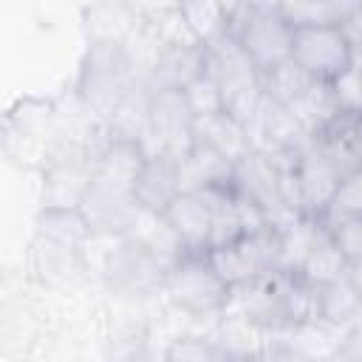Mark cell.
Segmentation results:
<instances>
[{
	"label": "cell",
	"mask_w": 362,
	"mask_h": 362,
	"mask_svg": "<svg viewBox=\"0 0 362 362\" xmlns=\"http://www.w3.org/2000/svg\"><path fill=\"white\" fill-rule=\"evenodd\" d=\"M195 139H204L206 144H212L232 164L240 161L249 150H255L252 130L223 107L204 113V116H195Z\"/></svg>",
	"instance_id": "cell-13"
},
{
	"label": "cell",
	"mask_w": 362,
	"mask_h": 362,
	"mask_svg": "<svg viewBox=\"0 0 362 362\" xmlns=\"http://www.w3.org/2000/svg\"><path fill=\"white\" fill-rule=\"evenodd\" d=\"M209 257L215 269L235 288H240L280 269V229L272 223H263L257 229L238 235L223 246L209 249Z\"/></svg>",
	"instance_id": "cell-5"
},
{
	"label": "cell",
	"mask_w": 362,
	"mask_h": 362,
	"mask_svg": "<svg viewBox=\"0 0 362 362\" xmlns=\"http://www.w3.org/2000/svg\"><path fill=\"white\" fill-rule=\"evenodd\" d=\"M260 79H263V93H266L272 102L286 105V107L297 105V102L311 90V85L317 82V79H311L291 57L283 59V62H277L274 68L263 71Z\"/></svg>",
	"instance_id": "cell-18"
},
{
	"label": "cell",
	"mask_w": 362,
	"mask_h": 362,
	"mask_svg": "<svg viewBox=\"0 0 362 362\" xmlns=\"http://www.w3.org/2000/svg\"><path fill=\"white\" fill-rule=\"evenodd\" d=\"M342 175L334 170L328 158H322L314 144L300 153L297 158V198H300V215L322 221Z\"/></svg>",
	"instance_id": "cell-12"
},
{
	"label": "cell",
	"mask_w": 362,
	"mask_h": 362,
	"mask_svg": "<svg viewBox=\"0 0 362 362\" xmlns=\"http://www.w3.org/2000/svg\"><path fill=\"white\" fill-rule=\"evenodd\" d=\"M348 215H362V170L354 175H345L322 215L320 223L334 221V218H348Z\"/></svg>",
	"instance_id": "cell-21"
},
{
	"label": "cell",
	"mask_w": 362,
	"mask_h": 362,
	"mask_svg": "<svg viewBox=\"0 0 362 362\" xmlns=\"http://www.w3.org/2000/svg\"><path fill=\"white\" fill-rule=\"evenodd\" d=\"M181 17L189 34L201 42L209 45L229 34V17L221 6V0H184L181 3Z\"/></svg>",
	"instance_id": "cell-19"
},
{
	"label": "cell",
	"mask_w": 362,
	"mask_h": 362,
	"mask_svg": "<svg viewBox=\"0 0 362 362\" xmlns=\"http://www.w3.org/2000/svg\"><path fill=\"white\" fill-rule=\"evenodd\" d=\"M167 359H181V362H187V359H192V362H209V359H226L229 356V351L223 348V345H218V342H212V339H201V337H178V339H173V345L167 348V354H164Z\"/></svg>",
	"instance_id": "cell-22"
},
{
	"label": "cell",
	"mask_w": 362,
	"mask_h": 362,
	"mask_svg": "<svg viewBox=\"0 0 362 362\" xmlns=\"http://www.w3.org/2000/svg\"><path fill=\"white\" fill-rule=\"evenodd\" d=\"M291 59L317 82H337L351 71L356 59V48L342 28V23H311L294 25L291 37Z\"/></svg>",
	"instance_id": "cell-4"
},
{
	"label": "cell",
	"mask_w": 362,
	"mask_h": 362,
	"mask_svg": "<svg viewBox=\"0 0 362 362\" xmlns=\"http://www.w3.org/2000/svg\"><path fill=\"white\" fill-rule=\"evenodd\" d=\"M147 136L156 139V150L184 156L195 139V110L184 88L147 93Z\"/></svg>",
	"instance_id": "cell-8"
},
{
	"label": "cell",
	"mask_w": 362,
	"mask_h": 362,
	"mask_svg": "<svg viewBox=\"0 0 362 362\" xmlns=\"http://www.w3.org/2000/svg\"><path fill=\"white\" fill-rule=\"evenodd\" d=\"M348 280L354 283V288H356L359 297H362V257L351 260V266H348Z\"/></svg>",
	"instance_id": "cell-25"
},
{
	"label": "cell",
	"mask_w": 362,
	"mask_h": 362,
	"mask_svg": "<svg viewBox=\"0 0 362 362\" xmlns=\"http://www.w3.org/2000/svg\"><path fill=\"white\" fill-rule=\"evenodd\" d=\"M139 88L141 79L136 76V59L127 42L90 40L76 82V96L82 105L107 124Z\"/></svg>",
	"instance_id": "cell-1"
},
{
	"label": "cell",
	"mask_w": 362,
	"mask_h": 362,
	"mask_svg": "<svg viewBox=\"0 0 362 362\" xmlns=\"http://www.w3.org/2000/svg\"><path fill=\"white\" fill-rule=\"evenodd\" d=\"M184 189L181 181V156L167 153V150H153L147 153L139 178L133 184L136 201L144 212L150 215H161L164 206Z\"/></svg>",
	"instance_id": "cell-11"
},
{
	"label": "cell",
	"mask_w": 362,
	"mask_h": 362,
	"mask_svg": "<svg viewBox=\"0 0 362 362\" xmlns=\"http://www.w3.org/2000/svg\"><path fill=\"white\" fill-rule=\"evenodd\" d=\"M204 74H206V45H201L195 37H181L161 42L156 59L141 76V85L147 93L175 90L192 85Z\"/></svg>",
	"instance_id": "cell-9"
},
{
	"label": "cell",
	"mask_w": 362,
	"mask_h": 362,
	"mask_svg": "<svg viewBox=\"0 0 362 362\" xmlns=\"http://www.w3.org/2000/svg\"><path fill=\"white\" fill-rule=\"evenodd\" d=\"M79 209L85 212L93 235H107V238H127L136 232L144 209L136 201L133 187L102 178V175H90L82 198H79Z\"/></svg>",
	"instance_id": "cell-6"
},
{
	"label": "cell",
	"mask_w": 362,
	"mask_h": 362,
	"mask_svg": "<svg viewBox=\"0 0 362 362\" xmlns=\"http://www.w3.org/2000/svg\"><path fill=\"white\" fill-rule=\"evenodd\" d=\"M331 235V240L342 249L348 260L362 257V215H348V218H334L322 223Z\"/></svg>",
	"instance_id": "cell-23"
},
{
	"label": "cell",
	"mask_w": 362,
	"mask_h": 362,
	"mask_svg": "<svg viewBox=\"0 0 362 362\" xmlns=\"http://www.w3.org/2000/svg\"><path fill=\"white\" fill-rule=\"evenodd\" d=\"M34 232L42 240L62 243L79 249L85 240L93 238V229L79 209V204H42V209L34 218Z\"/></svg>",
	"instance_id": "cell-14"
},
{
	"label": "cell",
	"mask_w": 362,
	"mask_h": 362,
	"mask_svg": "<svg viewBox=\"0 0 362 362\" xmlns=\"http://www.w3.org/2000/svg\"><path fill=\"white\" fill-rule=\"evenodd\" d=\"M173 238L178 240L181 252H209L215 235V212L212 204L198 189H181L158 215Z\"/></svg>",
	"instance_id": "cell-10"
},
{
	"label": "cell",
	"mask_w": 362,
	"mask_h": 362,
	"mask_svg": "<svg viewBox=\"0 0 362 362\" xmlns=\"http://www.w3.org/2000/svg\"><path fill=\"white\" fill-rule=\"evenodd\" d=\"M167 260L139 235L119 238L105 263V283L122 300H147L164 291Z\"/></svg>",
	"instance_id": "cell-3"
},
{
	"label": "cell",
	"mask_w": 362,
	"mask_h": 362,
	"mask_svg": "<svg viewBox=\"0 0 362 362\" xmlns=\"http://www.w3.org/2000/svg\"><path fill=\"white\" fill-rule=\"evenodd\" d=\"M184 90H187V99H189L195 116H204V113H212V110H221V107H223L221 88H218V82H215L209 74L198 76V79H195L192 85H187Z\"/></svg>",
	"instance_id": "cell-24"
},
{
	"label": "cell",
	"mask_w": 362,
	"mask_h": 362,
	"mask_svg": "<svg viewBox=\"0 0 362 362\" xmlns=\"http://www.w3.org/2000/svg\"><path fill=\"white\" fill-rule=\"evenodd\" d=\"M167 300L192 317L226 311L235 297V286L215 269L209 252H181L164 277Z\"/></svg>",
	"instance_id": "cell-2"
},
{
	"label": "cell",
	"mask_w": 362,
	"mask_h": 362,
	"mask_svg": "<svg viewBox=\"0 0 362 362\" xmlns=\"http://www.w3.org/2000/svg\"><path fill=\"white\" fill-rule=\"evenodd\" d=\"M85 28L90 40H116L127 42L139 31V20L130 11L124 0H102L88 8L85 14Z\"/></svg>",
	"instance_id": "cell-16"
},
{
	"label": "cell",
	"mask_w": 362,
	"mask_h": 362,
	"mask_svg": "<svg viewBox=\"0 0 362 362\" xmlns=\"http://www.w3.org/2000/svg\"><path fill=\"white\" fill-rule=\"evenodd\" d=\"M229 34L260 74L291 57L294 25L283 17V11H238Z\"/></svg>",
	"instance_id": "cell-7"
},
{
	"label": "cell",
	"mask_w": 362,
	"mask_h": 362,
	"mask_svg": "<svg viewBox=\"0 0 362 362\" xmlns=\"http://www.w3.org/2000/svg\"><path fill=\"white\" fill-rule=\"evenodd\" d=\"M362 317V297L348 277L314 286V322L328 328L351 325Z\"/></svg>",
	"instance_id": "cell-15"
},
{
	"label": "cell",
	"mask_w": 362,
	"mask_h": 362,
	"mask_svg": "<svg viewBox=\"0 0 362 362\" xmlns=\"http://www.w3.org/2000/svg\"><path fill=\"white\" fill-rule=\"evenodd\" d=\"M124 3L136 14L139 25L153 28L158 34L167 25H173V23L181 20V3L184 0H124Z\"/></svg>",
	"instance_id": "cell-20"
},
{
	"label": "cell",
	"mask_w": 362,
	"mask_h": 362,
	"mask_svg": "<svg viewBox=\"0 0 362 362\" xmlns=\"http://www.w3.org/2000/svg\"><path fill=\"white\" fill-rule=\"evenodd\" d=\"M348 266L351 260L342 255V249L331 240L328 229L320 226L317 232V240L311 243L303 266H300V274L311 283V286H320V283H328V280H339V277H348Z\"/></svg>",
	"instance_id": "cell-17"
}]
</instances>
